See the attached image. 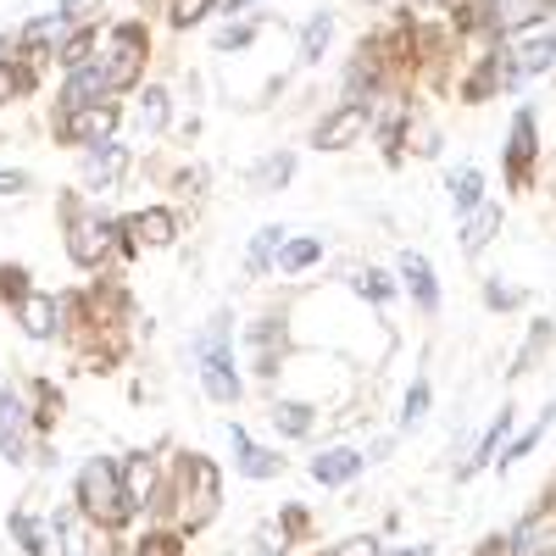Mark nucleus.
Returning <instances> with one entry per match:
<instances>
[{
    "label": "nucleus",
    "mask_w": 556,
    "mask_h": 556,
    "mask_svg": "<svg viewBox=\"0 0 556 556\" xmlns=\"http://www.w3.org/2000/svg\"><path fill=\"white\" fill-rule=\"evenodd\" d=\"M78 506H84V518H96V523H106V529H117V523L134 513L128 495H123V473L112 468L106 456H96V462L78 473Z\"/></svg>",
    "instance_id": "f257e3e1"
},
{
    "label": "nucleus",
    "mask_w": 556,
    "mask_h": 556,
    "mask_svg": "<svg viewBox=\"0 0 556 556\" xmlns=\"http://www.w3.org/2000/svg\"><path fill=\"white\" fill-rule=\"evenodd\" d=\"M139 62H146V34H139L134 23H123V28L112 34V56L101 62L106 89H128V84L139 78Z\"/></svg>",
    "instance_id": "f03ea898"
},
{
    "label": "nucleus",
    "mask_w": 556,
    "mask_h": 556,
    "mask_svg": "<svg viewBox=\"0 0 556 556\" xmlns=\"http://www.w3.org/2000/svg\"><path fill=\"white\" fill-rule=\"evenodd\" d=\"M513 556H551L556 551V506H534V513L506 534Z\"/></svg>",
    "instance_id": "7ed1b4c3"
},
{
    "label": "nucleus",
    "mask_w": 556,
    "mask_h": 556,
    "mask_svg": "<svg viewBox=\"0 0 556 556\" xmlns=\"http://www.w3.org/2000/svg\"><path fill=\"white\" fill-rule=\"evenodd\" d=\"M112 128H117V106H78V112H67V123H62V134L78 139V146H106Z\"/></svg>",
    "instance_id": "20e7f679"
},
{
    "label": "nucleus",
    "mask_w": 556,
    "mask_h": 556,
    "mask_svg": "<svg viewBox=\"0 0 556 556\" xmlns=\"http://www.w3.org/2000/svg\"><path fill=\"white\" fill-rule=\"evenodd\" d=\"M106 245H112V228H106L101 217H78V223H73L67 251H73V262H78V267H96V262L106 256Z\"/></svg>",
    "instance_id": "39448f33"
},
{
    "label": "nucleus",
    "mask_w": 556,
    "mask_h": 556,
    "mask_svg": "<svg viewBox=\"0 0 556 556\" xmlns=\"http://www.w3.org/2000/svg\"><path fill=\"white\" fill-rule=\"evenodd\" d=\"M367 128V106L362 101H351V106H340L334 117H323V128H317V146L323 151H340V146H351V139Z\"/></svg>",
    "instance_id": "423d86ee"
},
{
    "label": "nucleus",
    "mask_w": 556,
    "mask_h": 556,
    "mask_svg": "<svg viewBox=\"0 0 556 556\" xmlns=\"http://www.w3.org/2000/svg\"><path fill=\"white\" fill-rule=\"evenodd\" d=\"M356 473H362V451H351V445H334V451H323L312 462V479L317 484H351Z\"/></svg>",
    "instance_id": "0eeeda50"
},
{
    "label": "nucleus",
    "mask_w": 556,
    "mask_h": 556,
    "mask_svg": "<svg viewBox=\"0 0 556 556\" xmlns=\"http://www.w3.org/2000/svg\"><path fill=\"white\" fill-rule=\"evenodd\" d=\"M123 167H128V151L123 146H101L96 156L84 162V184L89 190H112V184L123 178Z\"/></svg>",
    "instance_id": "6e6552de"
},
{
    "label": "nucleus",
    "mask_w": 556,
    "mask_h": 556,
    "mask_svg": "<svg viewBox=\"0 0 556 556\" xmlns=\"http://www.w3.org/2000/svg\"><path fill=\"white\" fill-rule=\"evenodd\" d=\"M96 96H106V73H101V67H78V73L67 78V89H62V106H67V112H78V106H101Z\"/></svg>",
    "instance_id": "1a4fd4ad"
},
{
    "label": "nucleus",
    "mask_w": 556,
    "mask_h": 556,
    "mask_svg": "<svg viewBox=\"0 0 556 556\" xmlns=\"http://www.w3.org/2000/svg\"><path fill=\"white\" fill-rule=\"evenodd\" d=\"M401 278L412 285V295H417V306H424V312H434V306H440V290H434V267H429L424 256H417V251H406V256H401Z\"/></svg>",
    "instance_id": "9d476101"
},
{
    "label": "nucleus",
    "mask_w": 556,
    "mask_h": 556,
    "mask_svg": "<svg viewBox=\"0 0 556 556\" xmlns=\"http://www.w3.org/2000/svg\"><path fill=\"white\" fill-rule=\"evenodd\" d=\"M551 62H556V34H540V39H529L523 51H518L513 73H506V84H518V78H529V73H545Z\"/></svg>",
    "instance_id": "9b49d317"
},
{
    "label": "nucleus",
    "mask_w": 556,
    "mask_h": 556,
    "mask_svg": "<svg viewBox=\"0 0 556 556\" xmlns=\"http://www.w3.org/2000/svg\"><path fill=\"white\" fill-rule=\"evenodd\" d=\"M123 228H128V235H134V240H146V245H167L178 223H173V212H162V206H151V212H139V217H128Z\"/></svg>",
    "instance_id": "f8f14e48"
},
{
    "label": "nucleus",
    "mask_w": 556,
    "mask_h": 556,
    "mask_svg": "<svg viewBox=\"0 0 556 556\" xmlns=\"http://www.w3.org/2000/svg\"><path fill=\"white\" fill-rule=\"evenodd\" d=\"M235 456H240V473H245V479H273V473H278V456L262 451V445H251L245 429H235Z\"/></svg>",
    "instance_id": "ddd939ff"
},
{
    "label": "nucleus",
    "mask_w": 556,
    "mask_h": 556,
    "mask_svg": "<svg viewBox=\"0 0 556 556\" xmlns=\"http://www.w3.org/2000/svg\"><path fill=\"white\" fill-rule=\"evenodd\" d=\"M151 490H156L151 456H134L128 468H123V495H128V506H151Z\"/></svg>",
    "instance_id": "4468645a"
},
{
    "label": "nucleus",
    "mask_w": 556,
    "mask_h": 556,
    "mask_svg": "<svg viewBox=\"0 0 556 556\" xmlns=\"http://www.w3.org/2000/svg\"><path fill=\"white\" fill-rule=\"evenodd\" d=\"M529 156H534V117L518 112V123H513V156H506V167H513V184L529 178Z\"/></svg>",
    "instance_id": "2eb2a0df"
},
{
    "label": "nucleus",
    "mask_w": 556,
    "mask_h": 556,
    "mask_svg": "<svg viewBox=\"0 0 556 556\" xmlns=\"http://www.w3.org/2000/svg\"><path fill=\"white\" fill-rule=\"evenodd\" d=\"M495 228H501V206H479V212H468V228H462V251L479 256V251L490 245Z\"/></svg>",
    "instance_id": "dca6fc26"
},
{
    "label": "nucleus",
    "mask_w": 556,
    "mask_h": 556,
    "mask_svg": "<svg viewBox=\"0 0 556 556\" xmlns=\"http://www.w3.org/2000/svg\"><path fill=\"white\" fill-rule=\"evenodd\" d=\"M23 329H28L34 340H51V334H56V301H51V295H28V301H23Z\"/></svg>",
    "instance_id": "f3484780"
},
{
    "label": "nucleus",
    "mask_w": 556,
    "mask_h": 556,
    "mask_svg": "<svg viewBox=\"0 0 556 556\" xmlns=\"http://www.w3.org/2000/svg\"><path fill=\"white\" fill-rule=\"evenodd\" d=\"M479 195H484V173H479V167L451 173V201H456V212H479Z\"/></svg>",
    "instance_id": "a211bd4d"
},
{
    "label": "nucleus",
    "mask_w": 556,
    "mask_h": 556,
    "mask_svg": "<svg viewBox=\"0 0 556 556\" xmlns=\"http://www.w3.org/2000/svg\"><path fill=\"white\" fill-rule=\"evenodd\" d=\"M329 34H334V17L317 12V17L306 23V34H301V62H323V45H329Z\"/></svg>",
    "instance_id": "6ab92c4d"
},
{
    "label": "nucleus",
    "mask_w": 556,
    "mask_h": 556,
    "mask_svg": "<svg viewBox=\"0 0 556 556\" xmlns=\"http://www.w3.org/2000/svg\"><path fill=\"white\" fill-rule=\"evenodd\" d=\"M273 424L301 440V434H312V406H301V401H278V406H273Z\"/></svg>",
    "instance_id": "aec40b11"
},
{
    "label": "nucleus",
    "mask_w": 556,
    "mask_h": 556,
    "mask_svg": "<svg viewBox=\"0 0 556 556\" xmlns=\"http://www.w3.org/2000/svg\"><path fill=\"white\" fill-rule=\"evenodd\" d=\"M317 256H323L317 240H290L285 251H278V267H285V273H301V267H312Z\"/></svg>",
    "instance_id": "412c9836"
},
{
    "label": "nucleus",
    "mask_w": 556,
    "mask_h": 556,
    "mask_svg": "<svg viewBox=\"0 0 556 556\" xmlns=\"http://www.w3.org/2000/svg\"><path fill=\"white\" fill-rule=\"evenodd\" d=\"M545 12V0H501V28H523Z\"/></svg>",
    "instance_id": "4be33fe9"
},
{
    "label": "nucleus",
    "mask_w": 556,
    "mask_h": 556,
    "mask_svg": "<svg viewBox=\"0 0 556 556\" xmlns=\"http://www.w3.org/2000/svg\"><path fill=\"white\" fill-rule=\"evenodd\" d=\"M56 540H62V556H89L84 529H78V518H73V513H62V518H56Z\"/></svg>",
    "instance_id": "5701e85b"
},
{
    "label": "nucleus",
    "mask_w": 556,
    "mask_h": 556,
    "mask_svg": "<svg viewBox=\"0 0 556 556\" xmlns=\"http://www.w3.org/2000/svg\"><path fill=\"white\" fill-rule=\"evenodd\" d=\"M89 51H96V39H89V34H73V39L62 45V56H56V62H62L67 73H78V67H89Z\"/></svg>",
    "instance_id": "b1692460"
},
{
    "label": "nucleus",
    "mask_w": 556,
    "mask_h": 556,
    "mask_svg": "<svg viewBox=\"0 0 556 556\" xmlns=\"http://www.w3.org/2000/svg\"><path fill=\"white\" fill-rule=\"evenodd\" d=\"M506 429H513V412H501V417H495V429L484 434V445H479V456H473V462H468V468H462V473H473V468H484V462L495 456V445H501V434H506Z\"/></svg>",
    "instance_id": "393cba45"
},
{
    "label": "nucleus",
    "mask_w": 556,
    "mask_h": 556,
    "mask_svg": "<svg viewBox=\"0 0 556 556\" xmlns=\"http://www.w3.org/2000/svg\"><path fill=\"white\" fill-rule=\"evenodd\" d=\"M290 173H295V156H267L262 173H256V184H262V190H278V184H285Z\"/></svg>",
    "instance_id": "a878e982"
},
{
    "label": "nucleus",
    "mask_w": 556,
    "mask_h": 556,
    "mask_svg": "<svg viewBox=\"0 0 556 556\" xmlns=\"http://www.w3.org/2000/svg\"><path fill=\"white\" fill-rule=\"evenodd\" d=\"M273 251H285V228H262V235H256V251H251V267H267Z\"/></svg>",
    "instance_id": "bb28decb"
},
{
    "label": "nucleus",
    "mask_w": 556,
    "mask_h": 556,
    "mask_svg": "<svg viewBox=\"0 0 556 556\" xmlns=\"http://www.w3.org/2000/svg\"><path fill=\"white\" fill-rule=\"evenodd\" d=\"M212 12V0H173V23L178 28H190V23H201Z\"/></svg>",
    "instance_id": "cd10ccee"
},
{
    "label": "nucleus",
    "mask_w": 556,
    "mask_h": 556,
    "mask_svg": "<svg viewBox=\"0 0 556 556\" xmlns=\"http://www.w3.org/2000/svg\"><path fill=\"white\" fill-rule=\"evenodd\" d=\"M139 117H146V128H162V123H167V96H162V89H146V106H139Z\"/></svg>",
    "instance_id": "c85d7f7f"
},
{
    "label": "nucleus",
    "mask_w": 556,
    "mask_h": 556,
    "mask_svg": "<svg viewBox=\"0 0 556 556\" xmlns=\"http://www.w3.org/2000/svg\"><path fill=\"white\" fill-rule=\"evenodd\" d=\"M545 429H551V412L540 417V424H534V429H529V434H523V440H518L513 451H506V456H501V468H506V462H518V456H529V451H534V440H545Z\"/></svg>",
    "instance_id": "c756f323"
},
{
    "label": "nucleus",
    "mask_w": 556,
    "mask_h": 556,
    "mask_svg": "<svg viewBox=\"0 0 556 556\" xmlns=\"http://www.w3.org/2000/svg\"><path fill=\"white\" fill-rule=\"evenodd\" d=\"M23 278H28L23 267H7V273H0V295H7V301H28L34 290L23 285Z\"/></svg>",
    "instance_id": "7c9ffc66"
},
{
    "label": "nucleus",
    "mask_w": 556,
    "mask_h": 556,
    "mask_svg": "<svg viewBox=\"0 0 556 556\" xmlns=\"http://www.w3.org/2000/svg\"><path fill=\"white\" fill-rule=\"evenodd\" d=\"M424 412H429V384L417 379V384L406 390V424H417V417H424Z\"/></svg>",
    "instance_id": "2f4dec72"
},
{
    "label": "nucleus",
    "mask_w": 556,
    "mask_h": 556,
    "mask_svg": "<svg viewBox=\"0 0 556 556\" xmlns=\"http://www.w3.org/2000/svg\"><path fill=\"white\" fill-rule=\"evenodd\" d=\"M134 556H178V540H173V534H151V540L139 545Z\"/></svg>",
    "instance_id": "473e14b6"
},
{
    "label": "nucleus",
    "mask_w": 556,
    "mask_h": 556,
    "mask_svg": "<svg viewBox=\"0 0 556 556\" xmlns=\"http://www.w3.org/2000/svg\"><path fill=\"white\" fill-rule=\"evenodd\" d=\"M362 295H374V301H390V285H384V273H362Z\"/></svg>",
    "instance_id": "72a5a7b5"
},
{
    "label": "nucleus",
    "mask_w": 556,
    "mask_h": 556,
    "mask_svg": "<svg viewBox=\"0 0 556 556\" xmlns=\"http://www.w3.org/2000/svg\"><path fill=\"white\" fill-rule=\"evenodd\" d=\"M334 556H379V540H345Z\"/></svg>",
    "instance_id": "f704fd0d"
},
{
    "label": "nucleus",
    "mask_w": 556,
    "mask_h": 556,
    "mask_svg": "<svg viewBox=\"0 0 556 556\" xmlns=\"http://www.w3.org/2000/svg\"><path fill=\"white\" fill-rule=\"evenodd\" d=\"M17 89H23V78H17V73L7 67V62H0V101H12V96H17Z\"/></svg>",
    "instance_id": "c9c22d12"
},
{
    "label": "nucleus",
    "mask_w": 556,
    "mask_h": 556,
    "mask_svg": "<svg viewBox=\"0 0 556 556\" xmlns=\"http://www.w3.org/2000/svg\"><path fill=\"white\" fill-rule=\"evenodd\" d=\"M89 7H96V0H62V12H56V17H62V23H78Z\"/></svg>",
    "instance_id": "e433bc0d"
},
{
    "label": "nucleus",
    "mask_w": 556,
    "mask_h": 556,
    "mask_svg": "<svg viewBox=\"0 0 556 556\" xmlns=\"http://www.w3.org/2000/svg\"><path fill=\"white\" fill-rule=\"evenodd\" d=\"M0 451H7L12 462H23V440H17V434H12L7 424H0Z\"/></svg>",
    "instance_id": "4c0bfd02"
},
{
    "label": "nucleus",
    "mask_w": 556,
    "mask_h": 556,
    "mask_svg": "<svg viewBox=\"0 0 556 556\" xmlns=\"http://www.w3.org/2000/svg\"><path fill=\"white\" fill-rule=\"evenodd\" d=\"M484 301H490V306H518V290H501V285H490V290H484Z\"/></svg>",
    "instance_id": "58836bf2"
},
{
    "label": "nucleus",
    "mask_w": 556,
    "mask_h": 556,
    "mask_svg": "<svg viewBox=\"0 0 556 556\" xmlns=\"http://www.w3.org/2000/svg\"><path fill=\"white\" fill-rule=\"evenodd\" d=\"M473 556H513V545H506L501 534H490V540H484V545H479Z\"/></svg>",
    "instance_id": "ea45409f"
},
{
    "label": "nucleus",
    "mask_w": 556,
    "mask_h": 556,
    "mask_svg": "<svg viewBox=\"0 0 556 556\" xmlns=\"http://www.w3.org/2000/svg\"><path fill=\"white\" fill-rule=\"evenodd\" d=\"M23 184H28L23 173H0V195H17V190H23Z\"/></svg>",
    "instance_id": "a19ab883"
},
{
    "label": "nucleus",
    "mask_w": 556,
    "mask_h": 556,
    "mask_svg": "<svg viewBox=\"0 0 556 556\" xmlns=\"http://www.w3.org/2000/svg\"><path fill=\"white\" fill-rule=\"evenodd\" d=\"M0 417H17V395L7 384H0Z\"/></svg>",
    "instance_id": "79ce46f5"
},
{
    "label": "nucleus",
    "mask_w": 556,
    "mask_h": 556,
    "mask_svg": "<svg viewBox=\"0 0 556 556\" xmlns=\"http://www.w3.org/2000/svg\"><path fill=\"white\" fill-rule=\"evenodd\" d=\"M401 556H429V551H424V545H417V551H401Z\"/></svg>",
    "instance_id": "37998d69"
},
{
    "label": "nucleus",
    "mask_w": 556,
    "mask_h": 556,
    "mask_svg": "<svg viewBox=\"0 0 556 556\" xmlns=\"http://www.w3.org/2000/svg\"><path fill=\"white\" fill-rule=\"evenodd\" d=\"M235 7H245V0H235Z\"/></svg>",
    "instance_id": "c03bdc74"
}]
</instances>
